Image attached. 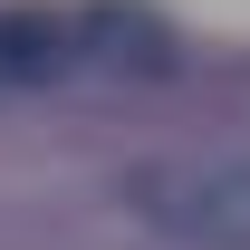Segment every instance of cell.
I'll return each mask as SVG.
<instances>
[{"label": "cell", "instance_id": "obj_1", "mask_svg": "<svg viewBox=\"0 0 250 250\" xmlns=\"http://www.w3.org/2000/svg\"><path fill=\"white\" fill-rule=\"evenodd\" d=\"M125 212L183 250H250V164H135Z\"/></svg>", "mask_w": 250, "mask_h": 250}, {"label": "cell", "instance_id": "obj_2", "mask_svg": "<svg viewBox=\"0 0 250 250\" xmlns=\"http://www.w3.org/2000/svg\"><path fill=\"white\" fill-rule=\"evenodd\" d=\"M67 39H77V58L116 67V77H173V48H183L164 29V10H145V0H87Z\"/></svg>", "mask_w": 250, "mask_h": 250}, {"label": "cell", "instance_id": "obj_3", "mask_svg": "<svg viewBox=\"0 0 250 250\" xmlns=\"http://www.w3.org/2000/svg\"><path fill=\"white\" fill-rule=\"evenodd\" d=\"M77 67V39H67L58 10H0V87H48V77H67Z\"/></svg>", "mask_w": 250, "mask_h": 250}]
</instances>
